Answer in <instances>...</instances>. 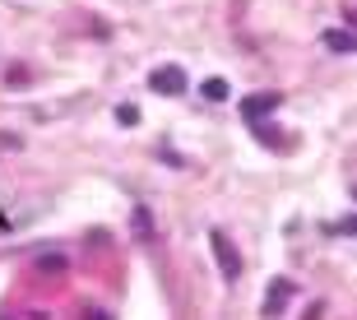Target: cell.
Wrapping results in <instances>:
<instances>
[{
  "label": "cell",
  "mask_w": 357,
  "mask_h": 320,
  "mask_svg": "<svg viewBox=\"0 0 357 320\" xmlns=\"http://www.w3.org/2000/svg\"><path fill=\"white\" fill-rule=\"evenodd\" d=\"M149 89H153V93H162V98L185 93V70H181V66H162V70H153V75H149Z\"/></svg>",
  "instance_id": "obj_1"
},
{
  "label": "cell",
  "mask_w": 357,
  "mask_h": 320,
  "mask_svg": "<svg viewBox=\"0 0 357 320\" xmlns=\"http://www.w3.org/2000/svg\"><path fill=\"white\" fill-rule=\"evenodd\" d=\"M278 102H283L278 93H251L246 102H241V116L251 121V125H260L265 116H274V112H278Z\"/></svg>",
  "instance_id": "obj_2"
},
{
  "label": "cell",
  "mask_w": 357,
  "mask_h": 320,
  "mask_svg": "<svg viewBox=\"0 0 357 320\" xmlns=\"http://www.w3.org/2000/svg\"><path fill=\"white\" fill-rule=\"evenodd\" d=\"M213 255H218V269H223V279H237L241 274V255L232 251V241L223 232H213Z\"/></svg>",
  "instance_id": "obj_3"
},
{
  "label": "cell",
  "mask_w": 357,
  "mask_h": 320,
  "mask_svg": "<svg viewBox=\"0 0 357 320\" xmlns=\"http://www.w3.org/2000/svg\"><path fill=\"white\" fill-rule=\"evenodd\" d=\"M288 297H292V283L288 279H274L269 283V297H265V316H283V307H288Z\"/></svg>",
  "instance_id": "obj_4"
},
{
  "label": "cell",
  "mask_w": 357,
  "mask_h": 320,
  "mask_svg": "<svg viewBox=\"0 0 357 320\" xmlns=\"http://www.w3.org/2000/svg\"><path fill=\"white\" fill-rule=\"evenodd\" d=\"M325 47H330V52H357V38H348V33L330 28V33H325Z\"/></svg>",
  "instance_id": "obj_5"
},
{
  "label": "cell",
  "mask_w": 357,
  "mask_h": 320,
  "mask_svg": "<svg viewBox=\"0 0 357 320\" xmlns=\"http://www.w3.org/2000/svg\"><path fill=\"white\" fill-rule=\"evenodd\" d=\"M199 93L209 98V102H223V98H227V84L223 79H204V89H199Z\"/></svg>",
  "instance_id": "obj_6"
},
{
  "label": "cell",
  "mask_w": 357,
  "mask_h": 320,
  "mask_svg": "<svg viewBox=\"0 0 357 320\" xmlns=\"http://www.w3.org/2000/svg\"><path fill=\"white\" fill-rule=\"evenodd\" d=\"M135 232H139V237H149V209H135Z\"/></svg>",
  "instance_id": "obj_7"
},
{
  "label": "cell",
  "mask_w": 357,
  "mask_h": 320,
  "mask_svg": "<svg viewBox=\"0 0 357 320\" xmlns=\"http://www.w3.org/2000/svg\"><path fill=\"white\" fill-rule=\"evenodd\" d=\"M334 232H344V237H357V218H344V223H334Z\"/></svg>",
  "instance_id": "obj_8"
},
{
  "label": "cell",
  "mask_w": 357,
  "mask_h": 320,
  "mask_svg": "<svg viewBox=\"0 0 357 320\" xmlns=\"http://www.w3.org/2000/svg\"><path fill=\"white\" fill-rule=\"evenodd\" d=\"M93 320H112V316H93Z\"/></svg>",
  "instance_id": "obj_9"
},
{
  "label": "cell",
  "mask_w": 357,
  "mask_h": 320,
  "mask_svg": "<svg viewBox=\"0 0 357 320\" xmlns=\"http://www.w3.org/2000/svg\"><path fill=\"white\" fill-rule=\"evenodd\" d=\"M353 195H357V186H353Z\"/></svg>",
  "instance_id": "obj_10"
}]
</instances>
